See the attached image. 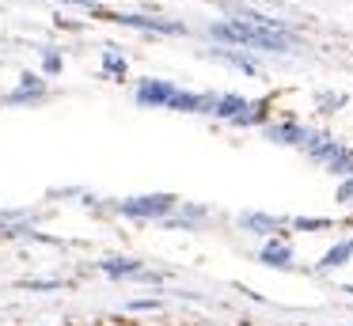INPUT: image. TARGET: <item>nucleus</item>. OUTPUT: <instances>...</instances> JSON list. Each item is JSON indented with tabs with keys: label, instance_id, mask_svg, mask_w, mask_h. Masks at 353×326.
Here are the masks:
<instances>
[{
	"label": "nucleus",
	"instance_id": "1",
	"mask_svg": "<svg viewBox=\"0 0 353 326\" xmlns=\"http://www.w3.org/2000/svg\"><path fill=\"white\" fill-rule=\"evenodd\" d=\"M209 34L216 42H232V45H251V50H270V53H289L296 45V38L285 27H262V23H247V19H224L213 23Z\"/></svg>",
	"mask_w": 353,
	"mask_h": 326
},
{
	"label": "nucleus",
	"instance_id": "2",
	"mask_svg": "<svg viewBox=\"0 0 353 326\" xmlns=\"http://www.w3.org/2000/svg\"><path fill=\"white\" fill-rule=\"evenodd\" d=\"M307 156L315 163H323L330 174H342V179H353V148H345L342 141H330L327 133H312L307 141Z\"/></svg>",
	"mask_w": 353,
	"mask_h": 326
},
{
	"label": "nucleus",
	"instance_id": "3",
	"mask_svg": "<svg viewBox=\"0 0 353 326\" xmlns=\"http://www.w3.org/2000/svg\"><path fill=\"white\" fill-rule=\"evenodd\" d=\"M175 205L179 201L171 194H145V197H125L114 209L122 212V216H133V220H168L171 212H175Z\"/></svg>",
	"mask_w": 353,
	"mask_h": 326
},
{
	"label": "nucleus",
	"instance_id": "4",
	"mask_svg": "<svg viewBox=\"0 0 353 326\" xmlns=\"http://www.w3.org/2000/svg\"><path fill=\"white\" fill-rule=\"evenodd\" d=\"M133 95H137V103L141 106H152V110H160V106H175V99H179V88L175 83H168V80H152V76H148V80H141L137 83V91H133Z\"/></svg>",
	"mask_w": 353,
	"mask_h": 326
},
{
	"label": "nucleus",
	"instance_id": "5",
	"mask_svg": "<svg viewBox=\"0 0 353 326\" xmlns=\"http://www.w3.org/2000/svg\"><path fill=\"white\" fill-rule=\"evenodd\" d=\"M312 133H315V129L300 125V121H270V125H266V136L274 144H296V148H307Z\"/></svg>",
	"mask_w": 353,
	"mask_h": 326
},
{
	"label": "nucleus",
	"instance_id": "6",
	"mask_svg": "<svg viewBox=\"0 0 353 326\" xmlns=\"http://www.w3.org/2000/svg\"><path fill=\"white\" fill-rule=\"evenodd\" d=\"M110 23H122V27H137V30H160V34H183V23L171 19H152V15H130V12H114L107 15Z\"/></svg>",
	"mask_w": 353,
	"mask_h": 326
},
{
	"label": "nucleus",
	"instance_id": "7",
	"mask_svg": "<svg viewBox=\"0 0 353 326\" xmlns=\"http://www.w3.org/2000/svg\"><path fill=\"white\" fill-rule=\"evenodd\" d=\"M95 269L107 273L110 281H133L141 269H145V262H137V258H122V254H114V258H99V262H95Z\"/></svg>",
	"mask_w": 353,
	"mask_h": 326
},
{
	"label": "nucleus",
	"instance_id": "8",
	"mask_svg": "<svg viewBox=\"0 0 353 326\" xmlns=\"http://www.w3.org/2000/svg\"><path fill=\"white\" fill-rule=\"evenodd\" d=\"M259 262H262V265H274V269H289V265H292V247H289V239H285V235L266 239V243H262V250H259Z\"/></svg>",
	"mask_w": 353,
	"mask_h": 326
},
{
	"label": "nucleus",
	"instance_id": "9",
	"mask_svg": "<svg viewBox=\"0 0 353 326\" xmlns=\"http://www.w3.org/2000/svg\"><path fill=\"white\" fill-rule=\"evenodd\" d=\"M42 95H46V80H42V76H34V72H23V76H19V88L8 91V95H4V103H12V106L39 103Z\"/></svg>",
	"mask_w": 353,
	"mask_h": 326
},
{
	"label": "nucleus",
	"instance_id": "10",
	"mask_svg": "<svg viewBox=\"0 0 353 326\" xmlns=\"http://www.w3.org/2000/svg\"><path fill=\"white\" fill-rule=\"evenodd\" d=\"M239 224L247 227V232H259V235H281V227L289 224V220H281V216H270V212H243L239 216Z\"/></svg>",
	"mask_w": 353,
	"mask_h": 326
},
{
	"label": "nucleus",
	"instance_id": "11",
	"mask_svg": "<svg viewBox=\"0 0 353 326\" xmlns=\"http://www.w3.org/2000/svg\"><path fill=\"white\" fill-rule=\"evenodd\" d=\"M247 110V99L243 95H213V118H224V121H236L239 114Z\"/></svg>",
	"mask_w": 353,
	"mask_h": 326
},
{
	"label": "nucleus",
	"instance_id": "12",
	"mask_svg": "<svg viewBox=\"0 0 353 326\" xmlns=\"http://www.w3.org/2000/svg\"><path fill=\"white\" fill-rule=\"evenodd\" d=\"M350 258H353V235H350V239H342V243H334V247L319 258V269H338V265H345Z\"/></svg>",
	"mask_w": 353,
	"mask_h": 326
},
{
	"label": "nucleus",
	"instance_id": "13",
	"mask_svg": "<svg viewBox=\"0 0 353 326\" xmlns=\"http://www.w3.org/2000/svg\"><path fill=\"white\" fill-rule=\"evenodd\" d=\"M125 57L122 53H118V45H107V50H103V76H110V80H122L125 76Z\"/></svg>",
	"mask_w": 353,
	"mask_h": 326
},
{
	"label": "nucleus",
	"instance_id": "14",
	"mask_svg": "<svg viewBox=\"0 0 353 326\" xmlns=\"http://www.w3.org/2000/svg\"><path fill=\"white\" fill-rule=\"evenodd\" d=\"M266 114H270V103H247V110L239 114L236 121H232V125H262V121H266Z\"/></svg>",
	"mask_w": 353,
	"mask_h": 326
},
{
	"label": "nucleus",
	"instance_id": "15",
	"mask_svg": "<svg viewBox=\"0 0 353 326\" xmlns=\"http://www.w3.org/2000/svg\"><path fill=\"white\" fill-rule=\"evenodd\" d=\"M216 57H221V61H228L232 68H239V72H247V76H259V65H254L251 57H243V53H232V50H216Z\"/></svg>",
	"mask_w": 353,
	"mask_h": 326
},
{
	"label": "nucleus",
	"instance_id": "16",
	"mask_svg": "<svg viewBox=\"0 0 353 326\" xmlns=\"http://www.w3.org/2000/svg\"><path fill=\"white\" fill-rule=\"evenodd\" d=\"M61 65H65V57L57 50H50V45H42V72L46 76H54V72H61Z\"/></svg>",
	"mask_w": 353,
	"mask_h": 326
},
{
	"label": "nucleus",
	"instance_id": "17",
	"mask_svg": "<svg viewBox=\"0 0 353 326\" xmlns=\"http://www.w3.org/2000/svg\"><path fill=\"white\" fill-rule=\"evenodd\" d=\"M292 227H300V232H315V227H330V220L327 216H296V220H289Z\"/></svg>",
	"mask_w": 353,
	"mask_h": 326
},
{
	"label": "nucleus",
	"instance_id": "18",
	"mask_svg": "<svg viewBox=\"0 0 353 326\" xmlns=\"http://www.w3.org/2000/svg\"><path fill=\"white\" fill-rule=\"evenodd\" d=\"M156 307H160L156 296H145V300H130V303H125V311H156Z\"/></svg>",
	"mask_w": 353,
	"mask_h": 326
},
{
	"label": "nucleus",
	"instance_id": "19",
	"mask_svg": "<svg viewBox=\"0 0 353 326\" xmlns=\"http://www.w3.org/2000/svg\"><path fill=\"white\" fill-rule=\"evenodd\" d=\"M338 201H342V205H353V179H345L342 186H338Z\"/></svg>",
	"mask_w": 353,
	"mask_h": 326
},
{
	"label": "nucleus",
	"instance_id": "20",
	"mask_svg": "<svg viewBox=\"0 0 353 326\" xmlns=\"http://www.w3.org/2000/svg\"><path fill=\"white\" fill-rule=\"evenodd\" d=\"M23 288H61L57 277H46V281H23Z\"/></svg>",
	"mask_w": 353,
	"mask_h": 326
},
{
	"label": "nucleus",
	"instance_id": "21",
	"mask_svg": "<svg viewBox=\"0 0 353 326\" xmlns=\"http://www.w3.org/2000/svg\"><path fill=\"white\" fill-rule=\"evenodd\" d=\"M61 4H77V8H92V12H95V4H92V0H61Z\"/></svg>",
	"mask_w": 353,
	"mask_h": 326
}]
</instances>
